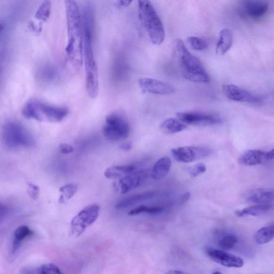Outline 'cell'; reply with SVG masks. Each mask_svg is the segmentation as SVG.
Here are the masks:
<instances>
[{
  "label": "cell",
  "mask_w": 274,
  "mask_h": 274,
  "mask_svg": "<svg viewBox=\"0 0 274 274\" xmlns=\"http://www.w3.org/2000/svg\"><path fill=\"white\" fill-rule=\"evenodd\" d=\"M223 90L226 97L232 100L238 102L257 103L259 98L250 92L233 84H226Z\"/></svg>",
  "instance_id": "cell-13"
},
{
  "label": "cell",
  "mask_w": 274,
  "mask_h": 274,
  "mask_svg": "<svg viewBox=\"0 0 274 274\" xmlns=\"http://www.w3.org/2000/svg\"><path fill=\"white\" fill-rule=\"evenodd\" d=\"M190 194L189 192H186L180 198L179 202L180 204L186 203L190 198Z\"/></svg>",
  "instance_id": "cell-36"
},
{
  "label": "cell",
  "mask_w": 274,
  "mask_h": 274,
  "mask_svg": "<svg viewBox=\"0 0 274 274\" xmlns=\"http://www.w3.org/2000/svg\"><path fill=\"white\" fill-rule=\"evenodd\" d=\"M176 116L183 122L191 125L206 127L222 123L221 117L216 114L201 112H185L178 113Z\"/></svg>",
  "instance_id": "cell-9"
},
{
  "label": "cell",
  "mask_w": 274,
  "mask_h": 274,
  "mask_svg": "<svg viewBox=\"0 0 274 274\" xmlns=\"http://www.w3.org/2000/svg\"><path fill=\"white\" fill-rule=\"evenodd\" d=\"M221 274V272H214L213 273V274Z\"/></svg>",
  "instance_id": "cell-42"
},
{
  "label": "cell",
  "mask_w": 274,
  "mask_h": 274,
  "mask_svg": "<svg viewBox=\"0 0 274 274\" xmlns=\"http://www.w3.org/2000/svg\"><path fill=\"white\" fill-rule=\"evenodd\" d=\"M167 274H184L183 272L179 271H170L167 273Z\"/></svg>",
  "instance_id": "cell-40"
},
{
  "label": "cell",
  "mask_w": 274,
  "mask_h": 274,
  "mask_svg": "<svg viewBox=\"0 0 274 274\" xmlns=\"http://www.w3.org/2000/svg\"><path fill=\"white\" fill-rule=\"evenodd\" d=\"M131 143H124L121 145L120 148L122 150L124 151H129L131 149Z\"/></svg>",
  "instance_id": "cell-38"
},
{
  "label": "cell",
  "mask_w": 274,
  "mask_h": 274,
  "mask_svg": "<svg viewBox=\"0 0 274 274\" xmlns=\"http://www.w3.org/2000/svg\"><path fill=\"white\" fill-rule=\"evenodd\" d=\"M272 206L271 204L258 205L247 207L242 211L236 212V214L240 217L248 216H258L270 211Z\"/></svg>",
  "instance_id": "cell-23"
},
{
  "label": "cell",
  "mask_w": 274,
  "mask_h": 274,
  "mask_svg": "<svg viewBox=\"0 0 274 274\" xmlns=\"http://www.w3.org/2000/svg\"><path fill=\"white\" fill-rule=\"evenodd\" d=\"M132 0H116L117 4L118 6L126 8L132 2Z\"/></svg>",
  "instance_id": "cell-35"
},
{
  "label": "cell",
  "mask_w": 274,
  "mask_h": 274,
  "mask_svg": "<svg viewBox=\"0 0 274 274\" xmlns=\"http://www.w3.org/2000/svg\"><path fill=\"white\" fill-rule=\"evenodd\" d=\"M100 213L98 205L88 206L81 210L71 222V232L73 236L79 237L97 220Z\"/></svg>",
  "instance_id": "cell-8"
},
{
  "label": "cell",
  "mask_w": 274,
  "mask_h": 274,
  "mask_svg": "<svg viewBox=\"0 0 274 274\" xmlns=\"http://www.w3.org/2000/svg\"><path fill=\"white\" fill-rule=\"evenodd\" d=\"M78 190V186L75 184H69L66 185L60 189L61 195L58 199L60 204H64L67 202L76 193Z\"/></svg>",
  "instance_id": "cell-27"
},
{
  "label": "cell",
  "mask_w": 274,
  "mask_h": 274,
  "mask_svg": "<svg viewBox=\"0 0 274 274\" xmlns=\"http://www.w3.org/2000/svg\"><path fill=\"white\" fill-rule=\"evenodd\" d=\"M8 212V208L4 205L1 206V219H2L3 216H5V215Z\"/></svg>",
  "instance_id": "cell-37"
},
{
  "label": "cell",
  "mask_w": 274,
  "mask_h": 274,
  "mask_svg": "<svg viewBox=\"0 0 274 274\" xmlns=\"http://www.w3.org/2000/svg\"><path fill=\"white\" fill-rule=\"evenodd\" d=\"M212 151L208 148L201 146H184L176 148L172 151L175 159L183 163H189L209 157Z\"/></svg>",
  "instance_id": "cell-10"
},
{
  "label": "cell",
  "mask_w": 274,
  "mask_h": 274,
  "mask_svg": "<svg viewBox=\"0 0 274 274\" xmlns=\"http://www.w3.org/2000/svg\"><path fill=\"white\" fill-rule=\"evenodd\" d=\"M206 253L214 262L229 268H241L244 263L242 258L224 250L208 248Z\"/></svg>",
  "instance_id": "cell-11"
},
{
  "label": "cell",
  "mask_w": 274,
  "mask_h": 274,
  "mask_svg": "<svg viewBox=\"0 0 274 274\" xmlns=\"http://www.w3.org/2000/svg\"><path fill=\"white\" fill-rule=\"evenodd\" d=\"M238 238L235 235H229L224 236L219 242V246L223 250H229L233 249L238 243Z\"/></svg>",
  "instance_id": "cell-29"
},
{
  "label": "cell",
  "mask_w": 274,
  "mask_h": 274,
  "mask_svg": "<svg viewBox=\"0 0 274 274\" xmlns=\"http://www.w3.org/2000/svg\"><path fill=\"white\" fill-rule=\"evenodd\" d=\"M207 168L205 165L203 163H199L195 166L190 167L189 169L190 174L193 177H196L200 174L204 173L206 171Z\"/></svg>",
  "instance_id": "cell-32"
},
{
  "label": "cell",
  "mask_w": 274,
  "mask_h": 274,
  "mask_svg": "<svg viewBox=\"0 0 274 274\" xmlns=\"http://www.w3.org/2000/svg\"><path fill=\"white\" fill-rule=\"evenodd\" d=\"M268 10V4L263 1L252 2L248 4L247 10L249 15L253 17H260Z\"/></svg>",
  "instance_id": "cell-25"
},
{
  "label": "cell",
  "mask_w": 274,
  "mask_h": 274,
  "mask_svg": "<svg viewBox=\"0 0 274 274\" xmlns=\"http://www.w3.org/2000/svg\"><path fill=\"white\" fill-rule=\"evenodd\" d=\"M187 40L191 48L195 50L202 51L208 46L204 40L196 36H189Z\"/></svg>",
  "instance_id": "cell-30"
},
{
  "label": "cell",
  "mask_w": 274,
  "mask_h": 274,
  "mask_svg": "<svg viewBox=\"0 0 274 274\" xmlns=\"http://www.w3.org/2000/svg\"><path fill=\"white\" fill-rule=\"evenodd\" d=\"M67 29L66 53L72 61H80L83 57L84 31L76 0H64Z\"/></svg>",
  "instance_id": "cell-1"
},
{
  "label": "cell",
  "mask_w": 274,
  "mask_h": 274,
  "mask_svg": "<svg viewBox=\"0 0 274 274\" xmlns=\"http://www.w3.org/2000/svg\"><path fill=\"white\" fill-rule=\"evenodd\" d=\"M175 47L183 77L194 83H209L210 78L203 64L190 52L184 42L177 40Z\"/></svg>",
  "instance_id": "cell-2"
},
{
  "label": "cell",
  "mask_w": 274,
  "mask_h": 274,
  "mask_svg": "<svg viewBox=\"0 0 274 274\" xmlns=\"http://www.w3.org/2000/svg\"><path fill=\"white\" fill-rule=\"evenodd\" d=\"M274 238V225L259 229L255 236V241L259 244L268 243Z\"/></svg>",
  "instance_id": "cell-24"
},
{
  "label": "cell",
  "mask_w": 274,
  "mask_h": 274,
  "mask_svg": "<svg viewBox=\"0 0 274 274\" xmlns=\"http://www.w3.org/2000/svg\"><path fill=\"white\" fill-rule=\"evenodd\" d=\"M34 233L27 226H21L18 227L14 232V238L12 244V253H16L21 246V243Z\"/></svg>",
  "instance_id": "cell-20"
},
{
  "label": "cell",
  "mask_w": 274,
  "mask_h": 274,
  "mask_svg": "<svg viewBox=\"0 0 274 274\" xmlns=\"http://www.w3.org/2000/svg\"><path fill=\"white\" fill-rule=\"evenodd\" d=\"M249 201L258 205L271 204L274 202V190H259L249 197Z\"/></svg>",
  "instance_id": "cell-19"
},
{
  "label": "cell",
  "mask_w": 274,
  "mask_h": 274,
  "mask_svg": "<svg viewBox=\"0 0 274 274\" xmlns=\"http://www.w3.org/2000/svg\"><path fill=\"white\" fill-rule=\"evenodd\" d=\"M30 26L31 27H34V25L33 23H32L31 24H30ZM34 28H35V29H36V30H38V29H37L36 26H35Z\"/></svg>",
  "instance_id": "cell-41"
},
{
  "label": "cell",
  "mask_w": 274,
  "mask_h": 274,
  "mask_svg": "<svg viewBox=\"0 0 274 274\" xmlns=\"http://www.w3.org/2000/svg\"><path fill=\"white\" fill-rule=\"evenodd\" d=\"M2 139L5 146L12 150L30 149L35 144L30 132L16 121H9L4 124Z\"/></svg>",
  "instance_id": "cell-5"
},
{
  "label": "cell",
  "mask_w": 274,
  "mask_h": 274,
  "mask_svg": "<svg viewBox=\"0 0 274 274\" xmlns=\"http://www.w3.org/2000/svg\"><path fill=\"white\" fill-rule=\"evenodd\" d=\"M138 85L143 92L159 95H169L175 92L171 85L150 78H140Z\"/></svg>",
  "instance_id": "cell-12"
},
{
  "label": "cell",
  "mask_w": 274,
  "mask_h": 274,
  "mask_svg": "<svg viewBox=\"0 0 274 274\" xmlns=\"http://www.w3.org/2000/svg\"><path fill=\"white\" fill-rule=\"evenodd\" d=\"M59 150L60 151L65 154H68L73 152V147L68 144H62L59 146Z\"/></svg>",
  "instance_id": "cell-34"
},
{
  "label": "cell",
  "mask_w": 274,
  "mask_h": 274,
  "mask_svg": "<svg viewBox=\"0 0 274 274\" xmlns=\"http://www.w3.org/2000/svg\"><path fill=\"white\" fill-rule=\"evenodd\" d=\"M139 18L154 44L160 45L164 41V25L150 0H138Z\"/></svg>",
  "instance_id": "cell-4"
},
{
  "label": "cell",
  "mask_w": 274,
  "mask_h": 274,
  "mask_svg": "<svg viewBox=\"0 0 274 274\" xmlns=\"http://www.w3.org/2000/svg\"><path fill=\"white\" fill-rule=\"evenodd\" d=\"M27 193L29 197L33 200L38 199L39 196V188L31 183L27 184Z\"/></svg>",
  "instance_id": "cell-33"
},
{
  "label": "cell",
  "mask_w": 274,
  "mask_h": 274,
  "mask_svg": "<svg viewBox=\"0 0 274 274\" xmlns=\"http://www.w3.org/2000/svg\"><path fill=\"white\" fill-rule=\"evenodd\" d=\"M164 208L160 206H151L148 207L145 205L140 206L137 208L130 211L128 213L129 216H133L141 214L142 213H147L149 214H158L164 211Z\"/></svg>",
  "instance_id": "cell-28"
},
{
  "label": "cell",
  "mask_w": 274,
  "mask_h": 274,
  "mask_svg": "<svg viewBox=\"0 0 274 274\" xmlns=\"http://www.w3.org/2000/svg\"><path fill=\"white\" fill-rule=\"evenodd\" d=\"M155 195L154 192H147V193L139 194L122 200L118 203L116 206V209H123L127 208L130 206L136 204L138 203L151 199Z\"/></svg>",
  "instance_id": "cell-22"
},
{
  "label": "cell",
  "mask_w": 274,
  "mask_h": 274,
  "mask_svg": "<svg viewBox=\"0 0 274 274\" xmlns=\"http://www.w3.org/2000/svg\"><path fill=\"white\" fill-rule=\"evenodd\" d=\"M268 161L267 152L256 150L248 151L240 159L241 164L247 166L261 165Z\"/></svg>",
  "instance_id": "cell-15"
},
{
  "label": "cell",
  "mask_w": 274,
  "mask_h": 274,
  "mask_svg": "<svg viewBox=\"0 0 274 274\" xmlns=\"http://www.w3.org/2000/svg\"><path fill=\"white\" fill-rule=\"evenodd\" d=\"M267 155H268V161L274 160V149L267 152Z\"/></svg>",
  "instance_id": "cell-39"
},
{
  "label": "cell",
  "mask_w": 274,
  "mask_h": 274,
  "mask_svg": "<svg viewBox=\"0 0 274 274\" xmlns=\"http://www.w3.org/2000/svg\"><path fill=\"white\" fill-rule=\"evenodd\" d=\"M68 114V108L35 100L28 102L22 110V115L27 119L43 122H60Z\"/></svg>",
  "instance_id": "cell-3"
},
{
  "label": "cell",
  "mask_w": 274,
  "mask_h": 274,
  "mask_svg": "<svg viewBox=\"0 0 274 274\" xmlns=\"http://www.w3.org/2000/svg\"><path fill=\"white\" fill-rule=\"evenodd\" d=\"M187 124L177 118H169L162 123L161 130L166 134H174L187 128Z\"/></svg>",
  "instance_id": "cell-18"
},
{
  "label": "cell",
  "mask_w": 274,
  "mask_h": 274,
  "mask_svg": "<svg viewBox=\"0 0 274 274\" xmlns=\"http://www.w3.org/2000/svg\"><path fill=\"white\" fill-rule=\"evenodd\" d=\"M37 274H61L62 272L57 267L53 264H49L43 265L35 270Z\"/></svg>",
  "instance_id": "cell-31"
},
{
  "label": "cell",
  "mask_w": 274,
  "mask_h": 274,
  "mask_svg": "<svg viewBox=\"0 0 274 274\" xmlns=\"http://www.w3.org/2000/svg\"><path fill=\"white\" fill-rule=\"evenodd\" d=\"M172 161L168 157L159 159L153 166L151 177L154 180H160L165 178L170 171Z\"/></svg>",
  "instance_id": "cell-16"
},
{
  "label": "cell",
  "mask_w": 274,
  "mask_h": 274,
  "mask_svg": "<svg viewBox=\"0 0 274 274\" xmlns=\"http://www.w3.org/2000/svg\"><path fill=\"white\" fill-rule=\"evenodd\" d=\"M233 43V35L229 29H222L220 32L219 40L217 43L216 53L224 55L231 48Z\"/></svg>",
  "instance_id": "cell-17"
},
{
  "label": "cell",
  "mask_w": 274,
  "mask_h": 274,
  "mask_svg": "<svg viewBox=\"0 0 274 274\" xmlns=\"http://www.w3.org/2000/svg\"><path fill=\"white\" fill-rule=\"evenodd\" d=\"M103 136L110 142H118L128 138L130 126L124 115L119 113L108 115L102 128Z\"/></svg>",
  "instance_id": "cell-7"
},
{
  "label": "cell",
  "mask_w": 274,
  "mask_h": 274,
  "mask_svg": "<svg viewBox=\"0 0 274 274\" xmlns=\"http://www.w3.org/2000/svg\"><path fill=\"white\" fill-rule=\"evenodd\" d=\"M135 167L132 165L116 166L108 168L105 176L109 179H117L122 178L134 171Z\"/></svg>",
  "instance_id": "cell-21"
},
{
  "label": "cell",
  "mask_w": 274,
  "mask_h": 274,
  "mask_svg": "<svg viewBox=\"0 0 274 274\" xmlns=\"http://www.w3.org/2000/svg\"><path fill=\"white\" fill-rule=\"evenodd\" d=\"M93 35L86 33L84 36L83 57L86 72V88L92 99L97 98L99 92V74L93 46Z\"/></svg>",
  "instance_id": "cell-6"
},
{
  "label": "cell",
  "mask_w": 274,
  "mask_h": 274,
  "mask_svg": "<svg viewBox=\"0 0 274 274\" xmlns=\"http://www.w3.org/2000/svg\"><path fill=\"white\" fill-rule=\"evenodd\" d=\"M146 176L145 172L140 171L132 173L121 178L118 182V187L121 193H128V192L138 187L145 180Z\"/></svg>",
  "instance_id": "cell-14"
},
{
  "label": "cell",
  "mask_w": 274,
  "mask_h": 274,
  "mask_svg": "<svg viewBox=\"0 0 274 274\" xmlns=\"http://www.w3.org/2000/svg\"><path fill=\"white\" fill-rule=\"evenodd\" d=\"M51 4L50 0H44L37 9L35 18L40 21H46L50 17Z\"/></svg>",
  "instance_id": "cell-26"
}]
</instances>
